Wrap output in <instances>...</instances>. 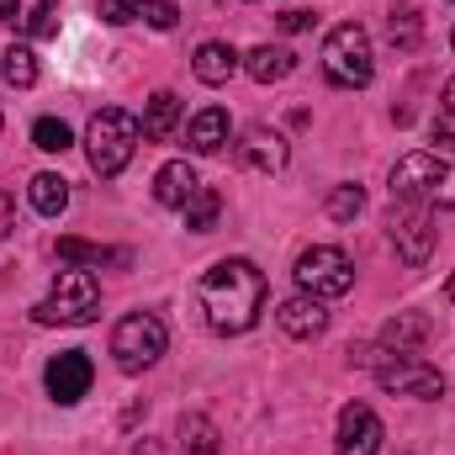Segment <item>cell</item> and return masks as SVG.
<instances>
[{"instance_id":"obj_1","label":"cell","mask_w":455,"mask_h":455,"mask_svg":"<svg viewBox=\"0 0 455 455\" xmlns=\"http://www.w3.org/2000/svg\"><path fill=\"white\" fill-rule=\"evenodd\" d=\"M265 297H270V286L254 259H218L196 281V307L212 334H249L265 313Z\"/></svg>"},{"instance_id":"obj_2","label":"cell","mask_w":455,"mask_h":455,"mask_svg":"<svg viewBox=\"0 0 455 455\" xmlns=\"http://www.w3.org/2000/svg\"><path fill=\"white\" fill-rule=\"evenodd\" d=\"M138 143H143V132H138V122L122 107H101V112L91 116V127H85V159H91V170L101 180H116L127 170V159L138 154Z\"/></svg>"},{"instance_id":"obj_3","label":"cell","mask_w":455,"mask_h":455,"mask_svg":"<svg viewBox=\"0 0 455 455\" xmlns=\"http://www.w3.org/2000/svg\"><path fill=\"white\" fill-rule=\"evenodd\" d=\"M101 313V286H96V275L91 270H80V265H69V270H59V281H53V291L32 307V318L43 323V329H75V323H91Z\"/></svg>"},{"instance_id":"obj_4","label":"cell","mask_w":455,"mask_h":455,"mask_svg":"<svg viewBox=\"0 0 455 455\" xmlns=\"http://www.w3.org/2000/svg\"><path fill=\"white\" fill-rule=\"evenodd\" d=\"M323 75H329V85H339V91H365L371 80H376V53H371V37H365V27L360 21H344L334 27L329 37H323Z\"/></svg>"},{"instance_id":"obj_5","label":"cell","mask_w":455,"mask_h":455,"mask_svg":"<svg viewBox=\"0 0 455 455\" xmlns=\"http://www.w3.org/2000/svg\"><path fill=\"white\" fill-rule=\"evenodd\" d=\"M392 202H424V207H455V175L435 154H403L392 164Z\"/></svg>"},{"instance_id":"obj_6","label":"cell","mask_w":455,"mask_h":455,"mask_svg":"<svg viewBox=\"0 0 455 455\" xmlns=\"http://www.w3.org/2000/svg\"><path fill=\"white\" fill-rule=\"evenodd\" d=\"M170 344V329L159 313H127L122 323L112 329V355L122 371H148Z\"/></svg>"},{"instance_id":"obj_7","label":"cell","mask_w":455,"mask_h":455,"mask_svg":"<svg viewBox=\"0 0 455 455\" xmlns=\"http://www.w3.org/2000/svg\"><path fill=\"white\" fill-rule=\"evenodd\" d=\"M371 371H376V381H381L387 392H397V397H440V392H445V376H440L429 360L408 355V349H376Z\"/></svg>"},{"instance_id":"obj_8","label":"cell","mask_w":455,"mask_h":455,"mask_svg":"<svg viewBox=\"0 0 455 455\" xmlns=\"http://www.w3.org/2000/svg\"><path fill=\"white\" fill-rule=\"evenodd\" d=\"M297 286L307 297H318V302H334V297H344L355 286V265H349V254L334 249V243H313L297 259Z\"/></svg>"},{"instance_id":"obj_9","label":"cell","mask_w":455,"mask_h":455,"mask_svg":"<svg viewBox=\"0 0 455 455\" xmlns=\"http://www.w3.org/2000/svg\"><path fill=\"white\" fill-rule=\"evenodd\" d=\"M392 243L403 265H424L435 254V218L424 202H392Z\"/></svg>"},{"instance_id":"obj_10","label":"cell","mask_w":455,"mask_h":455,"mask_svg":"<svg viewBox=\"0 0 455 455\" xmlns=\"http://www.w3.org/2000/svg\"><path fill=\"white\" fill-rule=\"evenodd\" d=\"M43 381H48V397H53L59 408H75V403L91 392L96 365H91V355H85V349H64V355H53V360H48Z\"/></svg>"},{"instance_id":"obj_11","label":"cell","mask_w":455,"mask_h":455,"mask_svg":"<svg viewBox=\"0 0 455 455\" xmlns=\"http://www.w3.org/2000/svg\"><path fill=\"white\" fill-rule=\"evenodd\" d=\"M286 159H291V148H286V138H281L275 127H265V122L243 127V138H238V164H243V170H254V175H281Z\"/></svg>"},{"instance_id":"obj_12","label":"cell","mask_w":455,"mask_h":455,"mask_svg":"<svg viewBox=\"0 0 455 455\" xmlns=\"http://www.w3.org/2000/svg\"><path fill=\"white\" fill-rule=\"evenodd\" d=\"M381 419H376V408H365V403H344L339 413V455H376L381 451Z\"/></svg>"},{"instance_id":"obj_13","label":"cell","mask_w":455,"mask_h":455,"mask_svg":"<svg viewBox=\"0 0 455 455\" xmlns=\"http://www.w3.org/2000/svg\"><path fill=\"white\" fill-rule=\"evenodd\" d=\"M0 21L21 37H53L59 32V0H0Z\"/></svg>"},{"instance_id":"obj_14","label":"cell","mask_w":455,"mask_h":455,"mask_svg":"<svg viewBox=\"0 0 455 455\" xmlns=\"http://www.w3.org/2000/svg\"><path fill=\"white\" fill-rule=\"evenodd\" d=\"M275 323H281V334H291V339H318V334L329 329V307L302 291V297H286V302L275 307Z\"/></svg>"},{"instance_id":"obj_15","label":"cell","mask_w":455,"mask_h":455,"mask_svg":"<svg viewBox=\"0 0 455 455\" xmlns=\"http://www.w3.org/2000/svg\"><path fill=\"white\" fill-rule=\"evenodd\" d=\"M196 191H202V180H196V170H191L186 159H170V164L154 175V202H159V207H186Z\"/></svg>"},{"instance_id":"obj_16","label":"cell","mask_w":455,"mask_h":455,"mask_svg":"<svg viewBox=\"0 0 455 455\" xmlns=\"http://www.w3.org/2000/svg\"><path fill=\"white\" fill-rule=\"evenodd\" d=\"M228 143V112L223 107H202V112L186 122V148L191 154H218Z\"/></svg>"},{"instance_id":"obj_17","label":"cell","mask_w":455,"mask_h":455,"mask_svg":"<svg viewBox=\"0 0 455 455\" xmlns=\"http://www.w3.org/2000/svg\"><path fill=\"white\" fill-rule=\"evenodd\" d=\"M243 69H249V80L275 85V80H286V75L297 69V53H291V48H270V43H259V48L243 53Z\"/></svg>"},{"instance_id":"obj_18","label":"cell","mask_w":455,"mask_h":455,"mask_svg":"<svg viewBox=\"0 0 455 455\" xmlns=\"http://www.w3.org/2000/svg\"><path fill=\"white\" fill-rule=\"evenodd\" d=\"M175 122H180V96L175 91H154L148 96V112L138 122V132H143V143H164L175 132Z\"/></svg>"},{"instance_id":"obj_19","label":"cell","mask_w":455,"mask_h":455,"mask_svg":"<svg viewBox=\"0 0 455 455\" xmlns=\"http://www.w3.org/2000/svg\"><path fill=\"white\" fill-rule=\"evenodd\" d=\"M238 64H243V59H238L228 43H202V48H196V59H191V69H196V80H202V85H228V80L238 75Z\"/></svg>"},{"instance_id":"obj_20","label":"cell","mask_w":455,"mask_h":455,"mask_svg":"<svg viewBox=\"0 0 455 455\" xmlns=\"http://www.w3.org/2000/svg\"><path fill=\"white\" fill-rule=\"evenodd\" d=\"M59 259L64 265H127V249H107V243H85V238H59Z\"/></svg>"},{"instance_id":"obj_21","label":"cell","mask_w":455,"mask_h":455,"mask_svg":"<svg viewBox=\"0 0 455 455\" xmlns=\"http://www.w3.org/2000/svg\"><path fill=\"white\" fill-rule=\"evenodd\" d=\"M27 196H32V207H37L43 218H59V212L69 207V180H64V175H53V170H43V175H32Z\"/></svg>"},{"instance_id":"obj_22","label":"cell","mask_w":455,"mask_h":455,"mask_svg":"<svg viewBox=\"0 0 455 455\" xmlns=\"http://www.w3.org/2000/svg\"><path fill=\"white\" fill-rule=\"evenodd\" d=\"M429 334H435V323H429V318H419V313H397V318H387L381 344H387V349H419Z\"/></svg>"},{"instance_id":"obj_23","label":"cell","mask_w":455,"mask_h":455,"mask_svg":"<svg viewBox=\"0 0 455 455\" xmlns=\"http://www.w3.org/2000/svg\"><path fill=\"white\" fill-rule=\"evenodd\" d=\"M0 75H5V85L32 91V85H37V53H32L27 43H11V48L0 53Z\"/></svg>"},{"instance_id":"obj_24","label":"cell","mask_w":455,"mask_h":455,"mask_svg":"<svg viewBox=\"0 0 455 455\" xmlns=\"http://www.w3.org/2000/svg\"><path fill=\"white\" fill-rule=\"evenodd\" d=\"M180 445H186V455H218L223 451L218 424H212L207 413H186V419H180Z\"/></svg>"},{"instance_id":"obj_25","label":"cell","mask_w":455,"mask_h":455,"mask_svg":"<svg viewBox=\"0 0 455 455\" xmlns=\"http://www.w3.org/2000/svg\"><path fill=\"white\" fill-rule=\"evenodd\" d=\"M387 37H392V48H397V53H413V48H419V37H424V16H419V5H403V11H392V21H387Z\"/></svg>"},{"instance_id":"obj_26","label":"cell","mask_w":455,"mask_h":455,"mask_svg":"<svg viewBox=\"0 0 455 455\" xmlns=\"http://www.w3.org/2000/svg\"><path fill=\"white\" fill-rule=\"evenodd\" d=\"M180 212H186V228H191V233H212V228H218V212H223V196H218L212 186H202Z\"/></svg>"},{"instance_id":"obj_27","label":"cell","mask_w":455,"mask_h":455,"mask_svg":"<svg viewBox=\"0 0 455 455\" xmlns=\"http://www.w3.org/2000/svg\"><path fill=\"white\" fill-rule=\"evenodd\" d=\"M32 143H37L43 154H64V148L75 143V132H69V122H59V116H37V122H32Z\"/></svg>"},{"instance_id":"obj_28","label":"cell","mask_w":455,"mask_h":455,"mask_svg":"<svg viewBox=\"0 0 455 455\" xmlns=\"http://www.w3.org/2000/svg\"><path fill=\"white\" fill-rule=\"evenodd\" d=\"M365 212V191L360 186H334L329 191V218L334 223H349V218H360Z\"/></svg>"},{"instance_id":"obj_29","label":"cell","mask_w":455,"mask_h":455,"mask_svg":"<svg viewBox=\"0 0 455 455\" xmlns=\"http://www.w3.org/2000/svg\"><path fill=\"white\" fill-rule=\"evenodd\" d=\"M138 16H143L148 27H159V32H170V27L180 21V11H175L170 0H138Z\"/></svg>"},{"instance_id":"obj_30","label":"cell","mask_w":455,"mask_h":455,"mask_svg":"<svg viewBox=\"0 0 455 455\" xmlns=\"http://www.w3.org/2000/svg\"><path fill=\"white\" fill-rule=\"evenodd\" d=\"M96 16H101L107 27H127V21H138V0H101Z\"/></svg>"},{"instance_id":"obj_31","label":"cell","mask_w":455,"mask_h":455,"mask_svg":"<svg viewBox=\"0 0 455 455\" xmlns=\"http://www.w3.org/2000/svg\"><path fill=\"white\" fill-rule=\"evenodd\" d=\"M275 21H281V32H307V27H313V21H318V16H307V11H302V5H291V11H281V16H275Z\"/></svg>"},{"instance_id":"obj_32","label":"cell","mask_w":455,"mask_h":455,"mask_svg":"<svg viewBox=\"0 0 455 455\" xmlns=\"http://www.w3.org/2000/svg\"><path fill=\"white\" fill-rule=\"evenodd\" d=\"M429 132H435V143H440V148H455V112H440Z\"/></svg>"},{"instance_id":"obj_33","label":"cell","mask_w":455,"mask_h":455,"mask_svg":"<svg viewBox=\"0 0 455 455\" xmlns=\"http://www.w3.org/2000/svg\"><path fill=\"white\" fill-rule=\"evenodd\" d=\"M11 228H16V202H11V191H0V243L11 238Z\"/></svg>"},{"instance_id":"obj_34","label":"cell","mask_w":455,"mask_h":455,"mask_svg":"<svg viewBox=\"0 0 455 455\" xmlns=\"http://www.w3.org/2000/svg\"><path fill=\"white\" fill-rule=\"evenodd\" d=\"M132 455H164V451H159L154 440H143V445H138V451H132Z\"/></svg>"},{"instance_id":"obj_35","label":"cell","mask_w":455,"mask_h":455,"mask_svg":"<svg viewBox=\"0 0 455 455\" xmlns=\"http://www.w3.org/2000/svg\"><path fill=\"white\" fill-rule=\"evenodd\" d=\"M445 112H455V80L445 85Z\"/></svg>"},{"instance_id":"obj_36","label":"cell","mask_w":455,"mask_h":455,"mask_svg":"<svg viewBox=\"0 0 455 455\" xmlns=\"http://www.w3.org/2000/svg\"><path fill=\"white\" fill-rule=\"evenodd\" d=\"M445 297H451V302H455V275H451V286H445Z\"/></svg>"},{"instance_id":"obj_37","label":"cell","mask_w":455,"mask_h":455,"mask_svg":"<svg viewBox=\"0 0 455 455\" xmlns=\"http://www.w3.org/2000/svg\"><path fill=\"white\" fill-rule=\"evenodd\" d=\"M451 43H455V32H451Z\"/></svg>"}]
</instances>
